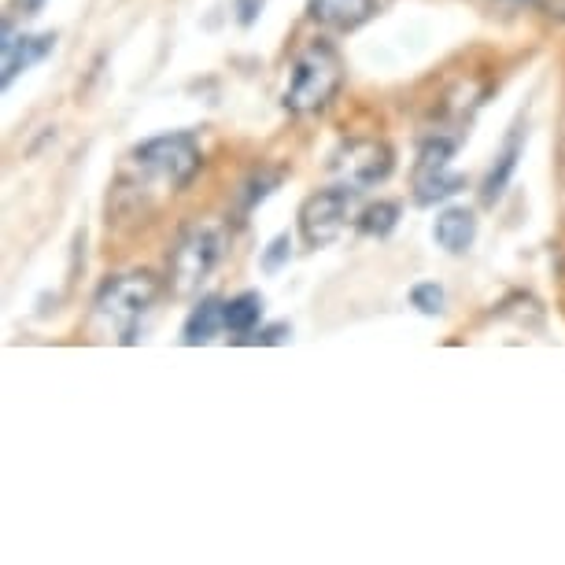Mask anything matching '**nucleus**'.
Segmentation results:
<instances>
[{
    "mask_svg": "<svg viewBox=\"0 0 565 565\" xmlns=\"http://www.w3.org/2000/svg\"><path fill=\"white\" fill-rule=\"evenodd\" d=\"M159 296V285L152 274H122L108 281L97 296V325L104 333H111L122 344L137 340V325L152 311V303Z\"/></svg>",
    "mask_w": 565,
    "mask_h": 565,
    "instance_id": "obj_1",
    "label": "nucleus"
},
{
    "mask_svg": "<svg viewBox=\"0 0 565 565\" xmlns=\"http://www.w3.org/2000/svg\"><path fill=\"white\" fill-rule=\"evenodd\" d=\"M340 78H344V71H340L337 52L329 49V45H322V41H314L292 63V82L289 93H285V108L296 111V115L325 108L333 100V93L340 89Z\"/></svg>",
    "mask_w": 565,
    "mask_h": 565,
    "instance_id": "obj_2",
    "label": "nucleus"
},
{
    "mask_svg": "<svg viewBox=\"0 0 565 565\" xmlns=\"http://www.w3.org/2000/svg\"><path fill=\"white\" fill-rule=\"evenodd\" d=\"M222 252H226V226L222 222H204V226L189 229L174 248V259H170L174 292L185 296V292L200 289V281L222 263Z\"/></svg>",
    "mask_w": 565,
    "mask_h": 565,
    "instance_id": "obj_3",
    "label": "nucleus"
},
{
    "mask_svg": "<svg viewBox=\"0 0 565 565\" xmlns=\"http://www.w3.org/2000/svg\"><path fill=\"white\" fill-rule=\"evenodd\" d=\"M133 163L145 170L148 178L163 181L167 189H178L200 170V148L189 133H170V137H156L133 152Z\"/></svg>",
    "mask_w": 565,
    "mask_h": 565,
    "instance_id": "obj_4",
    "label": "nucleus"
},
{
    "mask_svg": "<svg viewBox=\"0 0 565 565\" xmlns=\"http://www.w3.org/2000/svg\"><path fill=\"white\" fill-rule=\"evenodd\" d=\"M333 170H337V178L344 181L348 189L359 193V189H370V185L388 178V170H392V152H388L385 141L359 137V141H348V145L333 156Z\"/></svg>",
    "mask_w": 565,
    "mask_h": 565,
    "instance_id": "obj_5",
    "label": "nucleus"
},
{
    "mask_svg": "<svg viewBox=\"0 0 565 565\" xmlns=\"http://www.w3.org/2000/svg\"><path fill=\"white\" fill-rule=\"evenodd\" d=\"M351 211V193L348 189H325V193L307 196V204L300 207V233L311 248H325L340 237V229L348 222Z\"/></svg>",
    "mask_w": 565,
    "mask_h": 565,
    "instance_id": "obj_6",
    "label": "nucleus"
},
{
    "mask_svg": "<svg viewBox=\"0 0 565 565\" xmlns=\"http://www.w3.org/2000/svg\"><path fill=\"white\" fill-rule=\"evenodd\" d=\"M377 12V0H311L307 15L325 30H355Z\"/></svg>",
    "mask_w": 565,
    "mask_h": 565,
    "instance_id": "obj_7",
    "label": "nucleus"
},
{
    "mask_svg": "<svg viewBox=\"0 0 565 565\" xmlns=\"http://www.w3.org/2000/svg\"><path fill=\"white\" fill-rule=\"evenodd\" d=\"M0 52H4V78L0 82L12 85L15 74L26 71L30 63L45 60L52 52V37H15L12 26H4V41H0Z\"/></svg>",
    "mask_w": 565,
    "mask_h": 565,
    "instance_id": "obj_8",
    "label": "nucleus"
},
{
    "mask_svg": "<svg viewBox=\"0 0 565 565\" xmlns=\"http://www.w3.org/2000/svg\"><path fill=\"white\" fill-rule=\"evenodd\" d=\"M477 237V218L466 207H451L436 218V241L444 244L447 252H466Z\"/></svg>",
    "mask_w": 565,
    "mask_h": 565,
    "instance_id": "obj_9",
    "label": "nucleus"
},
{
    "mask_svg": "<svg viewBox=\"0 0 565 565\" xmlns=\"http://www.w3.org/2000/svg\"><path fill=\"white\" fill-rule=\"evenodd\" d=\"M226 303L218 300H200L193 314H189V322H185V344H207V340H215V333L226 325V314H222Z\"/></svg>",
    "mask_w": 565,
    "mask_h": 565,
    "instance_id": "obj_10",
    "label": "nucleus"
},
{
    "mask_svg": "<svg viewBox=\"0 0 565 565\" xmlns=\"http://www.w3.org/2000/svg\"><path fill=\"white\" fill-rule=\"evenodd\" d=\"M414 189H418L421 204H436V200L455 196L458 189H462V178H458V174H447V167L444 170H418V174H414Z\"/></svg>",
    "mask_w": 565,
    "mask_h": 565,
    "instance_id": "obj_11",
    "label": "nucleus"
},
{
    "mask_svg": "<svg viewBox=\"0 0 565 565\" xmlns=\"http://www.w3.org/2000/svg\"><path fill=\"white\" fill-rule=\"evenodd\" d=\"M222 314H226V329L252 333L255 325H259V314H263V300H259V292H241V296H233L222 307Z\"/></svg>",
    "mask_w": 565,
    "mask_h": 565,
    "instance_id": "obj_12",
    "label": "nucleus"
},
{
    "mask_svg": "<svg viewBox=\"0 0 565 565\" xmlns=\"http://www.w3.org/2000/svg\"><path fill=\"white\" fill-rule=\"evenodd\" d=\"M517 152H521V145L510 141L506 152L499 156V163L492 167V174H488V181H484V204H495V200L503 196L506 181H510V174H514V167H517Z\"/></svg>",
    "mask_w": 565,
    "mask_h": 565,
    "instance_id": "obj_13",
    "label": "nucleus"
},
{
    "mask_svg": "<svg viewBox=\"0 0 565 565\" xmlns=\"http://www.w3.org/2000/svg\"><path fill=\"white\" fill-rule=\"evenodd\" d=\"M455 156V141L451 137H436V141H425L418 156V170H444Z\"/></svg>",
    "mask_w": 565,
    "mask_h": 565,
    "instance_id": "obj_14",
    "label": "nucleus"
},
{
    "mask_svg": "<svg viewBox=\"0 0 565 565\" xmlns=\"http://www.w3.org/2000/svg\"><path fill=\"white\" fill-rule=\"evenodd\" d=\"M396 215L399 207L396 204H377L366 211V218H362V229L366 233H373V237H385V233H392V226H396Z\"/></svg>",
    "mask_w": 565,
    "mask_h": 565,
    "instance_id": "obj_15",
    "label": "nucleus"
},
{
    "mask_svg": "<svg viewBox=\"0 0 565 565\" xmlns=\"http://www.w3.org/2000/svg\"><path fill=\"white\" fill-rule=\"evenodd\" d=\"M410 303H414L421 314H440L444 311V289H440V285H418V289L410 292Z\"/></svg>",
    "mask_w": 565,
    "mask_h": 565,
    "instance_id": "obj_16",
    "label": "nucleus"
},
{
    "mask_svg": "<svg viewBox=\"0 0 565 565\" xmlns=\"http://www.w3.org/2000/svg\"><path fill=\"white\" fill-rule=\"evenodd\" d=\"M289 248H292L289 233H281V237H277V241L270 244V252L263 255V270H270V274H274L277 266H281V263H285V259H289Z\"/></svg>",
    "mask_w": 565,
    "mask_h": 565,
    "instance_id": "obj_17",
    "label": "nucleus"
},
{
    "mask_svg": "<svg viewBox=\"0 0 565 565\" xmlns=\"http://www.w3.org/2000/svg\"><path fill=\"white\" fill-rule=\"evenodd\" d=\"M259 8H263V0H241V4H237V12H241L237 19H241V26H252Z\"/></svg>",
    "mask_w": 565,
    "mask_h": 565,
    "instance_id": "obj_18",
    "label": "nucleus"
},
{
    "mask_svg": "<svg viewBox=\"0 0 565 565\" xmlns=\"http://www.w3.org/2000/svg\"><path fill=\"white\" fill-rule=\"evenodd\" d=\"M285 337H289V325H270L263 337H259V344H281Z\"/></svg>",
    "mask_w": 565,
    "mask_h": 565,
    "instance_id": "obj_19",
    "label": "nucleus"
},
{
    "mask_svg": "<svg viewBox=\"0 0 565 565\" xmlns=\"http://www.w3.org/2000/svg\"><path fill=\"white\" fill-rule=\"evenodd\" d=\"M19 4H23L26 12H37V8H41V0H19Z\"/></svg>",
    "mask_w": 565,
    "mask_h": 565,
    "instance_id": "obj_20",
    "label": "nucleus"
}]
</instances>
